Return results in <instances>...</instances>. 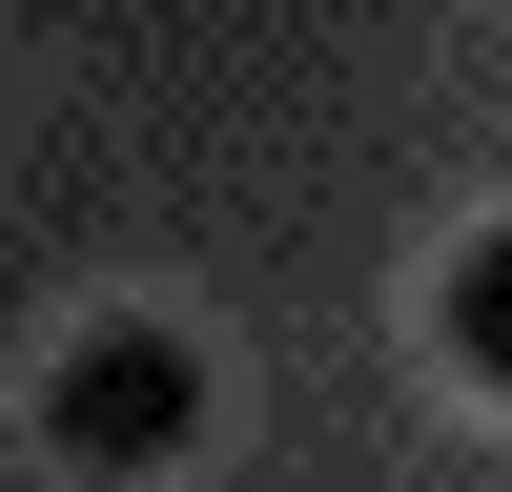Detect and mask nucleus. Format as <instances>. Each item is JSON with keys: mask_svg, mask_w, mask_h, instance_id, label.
<instances>
[{"mask_svg": "<svg viewBox=\"0 0 512 492\" xmlns=\"http://www.w3.org/2000/svg\"><path fill=\"white\" fill-rule=\"evenodd\" d=\"M41 431H62V472H185V431H205V349L185 328H82L62 369H41Z\"/></svg>", "mask_w": 512, "mask_h": 492, "instance_id": "nucleus-1", "label": "nucleus"}, {"mask_svg": "<svg viewBox=\"0 0 512 492\" xmlns=\"http://www.w3.org/2000/svg\"><path fill=\"white\" fill-rule=\"evenodd\" d=\"M451 369H472V390H512V226L451 246Z\"/></svg>", "mask_w": 512, "mask_h": 492, "instance_id": "nucleus-2", "label": "nucleus"}]
</instances>
